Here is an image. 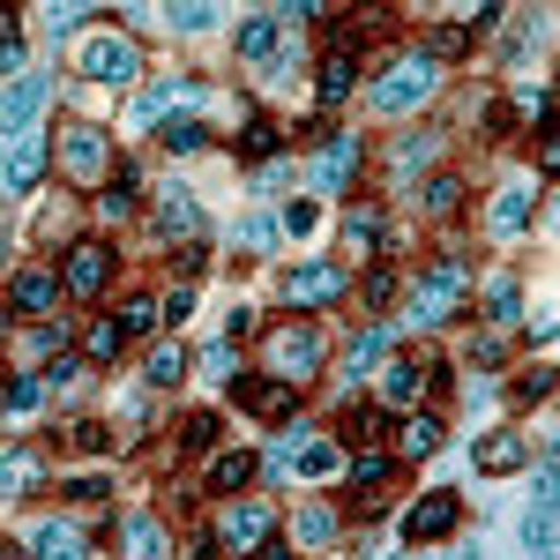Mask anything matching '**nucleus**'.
<instances>
[{
  "mask_svg": "<svg viewBox=\"0 0 560 560\" xmlns=\"http://www.w3.org/2000/svg\"><path fill=\"white\" fill-rule=\"evenodd\" d=\"M456 523H464V501H456V493H427V501L404 516V538H411V553H419V546H433V538H448Z\"/></svg>",
  "mask_w": 560,
  "mask_h": 560,
  "instance_id": "9",
  "label": "nucleus"
},
{
  "mask_svg": "<svg viewBox=\"0 0 560 560\" xmlns=\"http://www.w3.org/2000/svg\"><path fill=\"white\" fill-rule=\"evenodd\" d=\"M486 314H493V322H523V292H516V277H501V284L486 292Z\"/></svg>",
  "mask_w": 560,
  "mask_h": 560,
  "instance_id": "38",
  "label": "nucleus"
},
{
  "mask_svg": "<svg viewBox=\"0 0 560 560\" xmlns=\"http://www.w3.org/2000/svg\"><path fill=\"white\" fill-rule=\"evenodd\" d=\"M359 179V135H322V165H314V195H345Z\"/></svg>",
  "mask_w": 560,
  "mask_h": 560,
  "instance_id": "11",
  "label": "nucleus"
},
{
  "mask_svg": "<svg viewBox=\"0 0 560 560\" xmlns=\"http://www.w3.org/2000/svg\"><path fill=\"white\" fill-rule=\"evenodd\" d=\"M261 538H269V509H261V501H232V509L217 516V546H232V553H255Z\"/></svg>",
  "mask_w": 560,
  "mask_h": 560,
  "instance_id": "14",
  "label": "nucleus"
},
{
  "mask_svg": "<svg viewBox=\"0 0 560 560\" xmlns=\"http://www.w3.org/2000/svg\"><path fill=\"white\" fill-rule=\"evenodd\" d=\"M0 560H23V553H15V546H8V538H0Z\"/></svg>",
  "mask_w": 560,
  "mask_h": 560,
  "instance_id": "56",
  "label": "nucleus"
},
{
  "mask_svg": "<svg viewBox=\"0 0 560 560\" xmlns=\"http://www.w3.org/2000/svg\"><path fill=\"white\" fill-rule=\"evenodd\" d=\"M135 68H142V52H135L128 38H113V31L83 45V75H90V83H113V90H128V83H135Z\"/></svg>",
  "mask_w": 560,
  "mask_h": 560,
  "instance_id": "7",
  "label": "nucleus"
},
{
  "mask_svg": "<svg viewBox=\"0 0 560 560\" xmlns=\"http://www.w3.org/2000/svg\"><path fill=\"white\" fill-rule=\"evenodd\" d=\"M45 97H52L45 75H15V83L0 90V135H31V120L45 113Z\"/></svg>",
  "mask_w": 560,
  "mask_h": 560,
  "instance_id": "10",
  "label": "nucleus"
},
{
  "mask_svg": "<svg viewBox=\"0 0 560 560\" xmlns=\"http://www.w3.org/2000/svg\"><path fill=\"white\" fill-rule=\"evenodd\" d=\"M158 142H165L173 158H195V150L210 142V128H202V120H158Z\"/></svg>",
  "mask_w": 560,
  "mask_h": 560,
  "instance_id": "30",
  "label": "nucleus"
},
{
  "mask_svg": "<svg viewBox=\"0 0 560 560\" xmlns=\"http://www.w3.org/2000/svg\"><path fill=\"white\" fill-rule=\"evenodd\" d=\"M120 560H173V538L150 509H128L120 516Z\"/></svg>",
  "mask_w": 560,
  "mask_h": 560,
  "instance_id": "13",
  "label": "nucleus"
},
{
  "mask_svg": "<svg viewBox=\"0 0 560 560\" xmlns=\"http://www.w3.org/2000/svg\"><path fill=\"white\" fill-rule=\"evenodd\" d=\"M419 202H427V210H441V217H448V210H456V202H464V179H456V173L427 179V195H419Z\"/></svg>",
  "mask_w": 560,
  "mask_h": 560,
  "instance_id": "42",
  "label": "nucleus"
},
{
  "mask_svg": "<svg viewBox=\"0 0 560 560\" xmlns=\"http://www.w3.org/2000/svg\"><path fill=\"white\" fill-rule=\"evenodd\" d=\"M0 68H23V38L15 31H0Z\"/></svg>",
  "mask_w": 560,
  "mask_h": 560,
  "instance_id": "54",
  "label": "nucleus"
},
{
  "mask_svg": "<svg viewBox=\"0 0 560 560\" xmlns=\"http://www.w3.org/2000/svg\"><path fill=\"white\" fill-rule=\"evenodd\" d=\"M464 45H471V23H441V31H433V45H427V60L441 68V60H456Z\"/></svg>",
  "mask_w": 560,
  "mask_h": 560,
  "instance_id": "36",
  "label": "nucleus"
},
{
  "mask_svg": "<svg viewBox=\"0 0 560 560\" xmlns=\"http://www.w3.org/2000/svg\"><path fill=\"white\" fill-rule=\"evenodd\" d=\"M464 284H471V269L448 255V261H433L427 269V284H411V322L419 329H433V322H448L456 314V300H464Z\"/></svg>",
  "mask_w": 560,
  "mask_h": 560,
  "instance_id": "2",
  "label": "nucleus"
},
{
  "mask_svg": "<svg viewBox=\"0 0 560 560\" xmlns=\"http://www.w3.org/2000/svg\"><path fill=\"white\" fill-rule=\"evenodd\" d=\"M530 224V195L509 187V195H493V232H523Z\"/></svg>",
  "mask_w": 560,
  "mask_h": 560,
  "instance_id": "33",
  "label": "nucleus"
},
{
  "mask_svg": "<svg viewBox=\"0 0 560 560\" xmlns=\"http://www.w3.org/2000/svg\"><path fill=\"white\" fill-rule=\"evenodd\" d=\"M113 322H120V337H150V329H158V300H142V292H135V300H120Z\"/></svg>",
  "mask_w": 560,
  "mask_h": 560,
  "instance_id": "32",
  "label": "nucleus"
},
{
  "mask_svg": "<svg viewBox=\"0 0 560 560\" xmlns=\"http://www.w3.org/2000/svg\"><path fill=\"white\" fill-rule=\"evenodd\" d=\"M546 396H553V374H546V366H538V374H523V382H516V404H546Z\"/></svg>",
  "mask_w": 560,
  "mask_h": 560,
  "instance_id": "48",
  "label": "nucleus"
},
{
  "mask_svg": "<svg viewBox=\"0 0 560 560\" xmlns=\"http://www.w3.org/2000/svg\"><path fill=\"white\" fill-rule=\"evenodd\" d=\"M538 173H546V179L560 173V142H553V128H538Z\"/></svg>",
  "mask_w": 560,
  "mask_h": 560,
  "instance_id": "50",
  "label": "nucleus"
},
{
  "mask_svg": "<svg viewBox=\"0 0 560 560\" xmlns=\"http://www.w3.org/2000/svg\"><path fill=\"white\" fill-rule=\"evenodd\" d=\"M158 314H165V322H187V314H195V284H179V292L158 306Z\"/></svg>",
  "mask_w": 560,
  "mask_h": 560,
  "instance_id": "51",
  "label": "nucleus"
},
{
  "mask_svg": "<svg viewBox=\"0 0 560 560\" xmlns=\"http://www.w3.org/2000/svg\"><path fill=\"white\" fill-rule=\"evenodd\" d=\"M292 538H300V546H329V538H337V509L306 501L300 516H292Z\"/></svg>",
  "mask_w": 560,
  "mask_h": 560,
  "instance_id": "29",
  "label": "nucleus"
},
{
  "mask_svg": "<svg viewBox=\"0 0 560 560\" xmlns=\"http://www.w3.org/2000/svg\"><path fill=\"white\" fill-rule=\"evenodd\" d=\"M277 38H284V23H277V15L240 23V60H269V52H277Z\"/></svg>",
  "mask_w": 560,
  "mask_h": 560,
  "instance_id": "27",
  "label": "nucleus"
},
{
  "mask_svg": "<svg viewBox=\"0 0 560 560\" xmlns=\"http://www.w3.org/2000/svg\"><path fill=\"white\" fill-rule=\"evenodd\" d=\"M38 486H45V456L38 448H8V456H0V509H8V501H31Z\"/></svg>",
  "mask_w": 560,
  "mask_h": 560,
  "instance_id": "15",
  "label": "nucleus"
},
{
  "mask_svg": "<svg viewBox=\"0 0 560 560\" xmlns=\"http://www.w3.org/2000/svg\"><path fill=\"white\" fill-rule=\"evenodd\" d=\"M404 560H419V553H404Z\"/></svg>",
  "mask_w": 560,
  "mask_h": 560,
  "instance_id": "59",
  "label": "nucleus"
},
{
  "mask_svg": "<svg viewBox=\"0 0 560 560\" xmlns=\"http://www.w3.org/2000/svg\"><path fill=\"white\" fill-rule=\"evenodd\" d=\"M351 90H359V68H351V52H329V60H322V105H345Z\"/></svg>",
  "mask_w": 560,
  "mask_h": 560,
  "instance_id": "28",
  "label": "nucleus"
},
{
  "mask_svg": "<svg viewBox=\"0 0 560 560\" xmlns=\"http://www.w3.org/2000/svg\"><path fill=\"white\" fill-rule=\"evenodd\" d=\"M232 396H240V411H247V419H261V427H284V419L300 411V388H292V382H277V374L232 382Z\"/></svg>",
  "mask_w": 560,
  "mask_h": 560,
  "instance_id": "6",
  "label": "nucleus"
},
{
  "mask_svg": "<svg viewBox=\"0 0 560 560\" xmlns=\"http://www.w3.org/2000/svg\"><path fill=\"white\" fill-rule=\"evenodd\" d=\"M516 113H538V120H546V113H553V90L546 83H516Z\"/></svg>",
  "mask_w": 560,
  "mask_h": 560,
  "instance_id": "46",
  "label": "nucleus"
},
{
  "mask_svg": "<svg viewBox=\"0 0 560 560\" xmlns=\"http://www.w3.org/2000/svg\"><path fill=\"white\" fill-rule=\"evenodd\" d=\"M0 382H8V374H0ZM0 396H8V388H0Z\"/></svg>",
  "mask_w": 560,
  "mask_h": 560,
  "instance_id": "58",
  "label": "nucleus"
},
{
  "mask_svg": "<svg viewBox=\"0 0 560 560\" xmlns=\"http://www.w3.org/2000/svg\"><path fill=\"white\" fill-rule=\"evenodd\" d=\"M105 284H113V247H105V240H75V247H68V269H60V292L97 300Z\"/></svg>",
  "mask_w": 560,
  "mask_h": 560,
  "instance_id": "5",
  "label": "nucleus"
},
{
  "mask_svg": "<svg viewBox=\"0 0 560 560\" xmlns=\"http://www.w3.org/2000/svg\"><path fill=\"white\" fill-rule=\"evenodd\" d=\"M366 300H374V306L396 300V269H366Z\"/></svg>",
  "mask_w": 560,
  "mask_h": 560,
  "instance_id": "49",
  "label": "nucleus"
},
{
  "mask_svg": "<svg viewBox=\"0 0 560 560\" xmlns=\"http://www.w3.org/2000/svg\"><path fill=\"white\" fill-rule=\"evenodd\" d=\"M240 158H261V165H269V158H284V128H269V120H255V128L240 135Z\"/></svg>",
  "mask_w": 560,
  "mask_h": 560,
  "instance_id": "31",
  "label": "nucleus"
},
{
  "mask_svg": "<svg viewBox=\"0 0 560 560\" xmlns=\"http://www.w3.org/2000/svg\"><path fill=\"white\" fill-rule=\"evenodd\" d=\"M179 374H187V351H179V345L150 351V388H179Z\"/></svg>",
  "mask_w": 560,
  "mask_h": 560,
  "instance_id": "35",
  "label": "nucleus"
},
{
  "mask_svg": "<svg viewBox=\"0 0 560 560\" xmlns=\"http://www.w3.org/2000/svg\"><path fill=\"white\" fill-rule=\"evenodd\" d=\"M120 345H128V337H120V322H113V314H105V322H83V359H90V366H113Z\"/></svg>",
  "mask_w": 560,
  "mask_h": 560,
  "instance_id": "24",
  "label": "nucleus"
},
{
  "mask_svg": "<svg viewBox=\"0 0 560 560\" xmlns=\"http://www.w3.org/2000/svg\"><path fill=\"white\" fill-rule=\"evenodd\" d=\"M195 97H202V83H195V75H173L165 90L135 97V113H142V120H173V105H195Z\"/></svg>",
  "mask_w": 560,
  "mask_h": 560,
  "instance_id": "21",
  "label": "nucleus"
},
{
  "mask_svg": "<svg viewBox=\"0 0 560 560\" xmlns=\"http://www.w3.org/2000/svg\"><path fill=\"white\" fill-rule=\"evenodd\" d=\"M530 560H553V553H530Z\"/></svg>",
  "mask_w": 560,
  "mask_h": 560,
  "instance_id": "57",
  "label": "nucleus"
},
{
  "mask_svg": "<svg viewBox=\"0 0 560 560\" xmlns=\"http://www.w3.org/2000/svg\"><path fill=\"white\" fill-rule=\"evenodd\" d=\"M433 448H441V419H433V411L404 419V433H396V456H411V464H419V456H433Z\"/></svg>",
  "mask_w": 560,
  "mask_h": 560,
  "instance_id": "25",
  "label": "nucleus"
},
{
  "mask_svg": "<svg viewBox=\"0 0 560 560\" xmlns=\"http://www.w3.org/2000/svg\"><path fill=\"white\" fill-rule=\"evenodd\" d=\"M433 150H441V135H427V128H419V135H404V142H396V173L411 179V173H419V165L433 158Z\"/></svg>",
  "mask_w": 560,
  "mask_h": 560,
  "instance_id": "34",
  "label": "nucleus"
},
{
  "mask_svg": "<svg viewBox=\"0 0 560 560\" xmlns=\"http://www.w3.org/2000/svg\"><path fill=\"white\" fill-rule=\"evenodd\" d=\"M60 173L68 179H97V187H105V173H113V135L105 128H68L60 135Z\"/></svg>",
  "mask_w": 560,
  "mask_h": 560,
  "instance_id": "4",
  "label": "nucleus"
},
{
  "mask_svg": "<svg viewBox=\"0 0 560 560\" xmlns=\"http://www.w3.org/2000/svg\"><path fill=\"white\" fill-rule=\"evenodd\" d=\"M52 165V142L45 135H8V195H31Z\"/></svg>",
  "mask_w": 560,
  "mask_h": 560,
  "instance_id": "12",
  "label": "nucleus"
},
{
  "mask_svg": "<svg viewBox=\"0 0 560 560\" xmlns=\"http://www.w3.org/2000/svg\"><path fill=\"white\" fill-rule=\"evenodd\" d=\"M68 441H75V448H83V456H113V448H120V441H113V433L97 427V419H83V427L68 433Z\"/></svg>",
  "mask_w": 560,
  "mask_h": 560,
  "instance_id": "45",
  "label": "nucleus"
},
{
  "mask_svg": "<svg viewBox=\"0 0 560 560\" xmlns=\"http://www.w3.org/2000/svg\"><path fill=\"white\" fill-rule=\"evenodd\" d=\"M135 195H142V179H135L128 165H120V173H113L105 187H97V217H105V224H120V217L135 210Z\"/></svg>",
  "mask_w": 560,
  "mask_h": 560,
  "instance_id": "23",
  "label": "nucleus"
},
{
  "mask_svg": "<svg viewBox=\"0 0 560 560\" xmlns=\"http://www.w3.org/2000/svg\"><path fill=\"white\" fill-rule=\"evenodd\" d=\"M240 240H247V247L261 255V247H269V217H247V224H240Z\"/></svg>",
  "mask_w": 560,
  "mask_h": 560,
  "instance_id": "53",
  "label": "nucleus"
},
{
  "mask_svg": "<svg viewBox=\"0 0 560 560\" xmlns=\"http://www.w3.org/2000/svg\"><path fill=\"white\" fill-rule=\"evenodd\" d=\"M523 538H530V553H553V501H538L523 516Z\"/></svg>",
  "mask_w": 560,
  "mask_h": 560,
  "instance_id": "41",
  "label": "nucleus"
},
{
  "mask_svg": "<svg viewBox=\"0 0 560 560\" xmlns=\"http://www.w3.org/2000/svg\"><path fill=\"white\" fill-rule=\"evenodd\" d=\"M314 366H322V337H314L306 322H284V329H269V374H277V382L300 388Z\"/></svg>",
  "mask_w": 560,
  "mask_h": 560,
  "instance_id": "3",
  "label": "nucleus"
},
{
  "mask_svg": "<svg viewBox=\"0 0 560 560\" xmlns=\"http://www.w3.org/2000/svg\"><path fill=\"white\" fill-rule=\"evenodd\" d=\"M433 75H441V68H433L427 52H404V60H388L382 75H374L366 105H374V113H411V105L433 97Z\"/></svg>",
  "mask_w": 560,
  "mask_h": 560,
  "instance_id": "1",
  "label": "nucleus"
},
{
  "mask_svg": "<svg viewBox=\"0 0 560 560\" xmlns=\"http://www.w3.org/2000/svg\"><path fill=\"white\" fill-rule=\"evenodd\" d=\"M38 396H45V374H23V382H8V411H38Z\"/></svg>",
  "mask_w": 560,
  "mask_h": 560,
  "instance_id": "44",
  "label": "nucleus"
},
{
  "mask_svg": "<svg viewBox=\"0 0 560 560\" xmlns=\"http://www.w3.org/2000/svg\"><path fill=\"white\" fill-rule=\"evenodd\" d=\"M52 300H60V269H23L15 292H8L15 314H52Z\"/></svg>",
  "mask_w": 560,
  "mask_h": 560,
  "instance_id": "18",
  "label": "nucleus"
},
{
  "mask_svg": "<svg viewBox=\"0 0 560 560\" xmlns=\"http://www.w3.org/2000/svg\"><path fill=\"white\" fill-rule=\"evenodd\" d=\"M173 23H179V31H210L217 8H173Z\"/></svg>",
  "mask_w": 560,
  "mask_h": 560,
  "instance_id": "52",
  "label": "nucleus"
},
{
  "mask_svg": "<svg viewBox=\"0 0 560 560\" xmlns=\"http://www.w3.org/2000/svg\"><path fill=\"white\" fill-rule=\"evenodd\" d=\"M433 388V366H419V359H388L382 366V404H419Z\"/></svg>",
  "mask_w": 560,
  "mask_h": 560,
  "instance_id": "17",
  "label": "nucleus"
},
{
  "mask_svg": "<svg viewBox=\"0 0 560 560\" xmlns=\"http://www.w3.org/2000/svg\"><path fill=\"white\" fill-rule=\"evenodd\" d=\"M374 240H382V217H374V210H351L345 217V247H351V255H366Z\"/></svg>",
  "mask_w": 560,
  "mask_h": 560,
  "instance_id": "37",
  "label": "nucleus"
},
{
  "mask_svg": "<svg viewBox=\"0 0 560 560\" xmlns=\"http://www.w3.org/2000/svg\"><path fill=\"white\" fill-rule=\"evenodd\" d=\"M345 441H351V456L374 448V441H382V411H345Z\"/></svg>",
  "mask_w": 560,
  "mask_h": 560,
  "instance_id": "39",
  "label": "nucleus"
},
{
  "mask_svg": "<svg viewBox=\"0 0 560 560\" xmlns=\"http://www.w3.org/2000/svg\"><path fill=\"white\" fill-rule=\"evenodd\" d=\"M158 224H165V240H195V232H202V202H195L187 187H165V195H158Z\"/></svg>",
  "mask_w": 560,
  "mask_h": 560,
  "instance_id": "19",
  "label": "nucleus"
},
{
  "mask_svg": "<svg viewBox=\"0 0 560 560\" xmlns=\"http://www.w3.org/2000/svg\"><path fill=\"white\" fill-rule=\"evenodd\" d=\"M314 224H322V210H314V202H284V232H292V240H306Z\"/></svg>",
  "mask_w": 560,
  "mask_h": 560,
  "instance_id": "47",
  "label": "nucleus"
},
{
  "mask_svg": "<svg viewBox=\"0 0 560 560\" xmlns=\"http://www.w3.org/2000/svg\"><path fill=\"white\" fill-rule=\"evenodd\" d=\"M471 464H478L486 478H501V471H523V464H530V441H523V433H486V441L471 448Z\"/></svg>",
  "mask_w": 560,
  "mask_h": 560,
  "instance_id": "16",
  "label": "nucleus"
},
{
  "mask_svg": "<svg viewBox=\"0 0 560 560\" xmlns=\"http://www.w3.org/2000/svg\"><path fill=\"white\" fill-rule=\"evenodd\" d=\"M345 478H351V486H382V478H388V456H382V448H359V456L345 464Z\"/></svg>",
  "mask_w": 560,
  "mask_h": 560,
  "instance_id": "40",
  "label": "nucleus"
},
{
  "mask_svg": "<svg viewBox=\"0 0 560 560\" xmlns=\"http://www.w3.org/2000/svg\"><path fill=\"white\" fill-rule=\"evenodd\" d=\"M217 441V411H187L179 419V448H210Z\"/></svg>",
  "mask_w": 560,
  "mask_h": 560,
  "instance_id": "43",
  "label": "nucleus"
},
{
  "mask_svg": "<svg viewBox=\"0 0 560 560\" xmlns=\"http://www.w3.org/2000/svg\"><path fill=\"white\" fill-rule=\"evenodd\" d=\"M255 560H292V546H277V538H261V546H255Z\"/></svg>",
  "mask_w": 560,
  "mask_h": 560,
  "instance_id": "55",
  "label": "nucleus"
},
{
  "mask_svg": "<svg viewBox=\"0 0 560 560\" xmlns=\"http://www.w3.org/2000/svg\"><path fill=\"white\" fill-rule=\"evenodd\" d=\"M345 292H351V277L337 261H300V269L284 277V300L292 306H329V300H345Z\"/></svg>",
  "mask_w": 560,
  "mask_h": 560,
  "instance_id": "8",
  "label": "nucleus"
},
{
  "mask_svg": "<svg viewBox=\"0 0 560 560\" xmlns=\"http://www.w3.org/2000/svg\"><path fill=\"white\" fill-rule=\"evenodd\" d=\"M382 351H388V329H359V337L345 345V374H351V382H359V374H374V366H382Z\"/></svg>",
  "mask_w": 560,
  "mask_h": 560,
  "instance_id": "26",
  "label": "nucleus"
},
{
  "mask_svg": "<svg viewBox=\"0 0 560 560\" xmlns=\"http://www.w3.org/2000/svg\"><path fill=\"white\" fill-rule=\"evenodd\" d=\"M31 553L38 560H83L90 546H83V530H75V523H60V516H45L38 530H31Z\"/></svg>",
  "mask_w": 560,
  "mask_h": 560,
  "instance_id": "20",
  "label": "nucleus"
},
{
  "mask_svg": "<svg viewBox=\"0 0 560 560\" xmlns=\"http://www.w3.org/2000/svg\"><path fill=\"white\" fill-rule=\"evenodd\" d=\"M255 471H261V464H255V448H224V456L210 464V493H240V486H247Z\"/></svg>",
  "mask_w": 560,
  "mask_h": 560,
  "instance_id": "22",
  "label": "nucleus"
}]
</instances>
